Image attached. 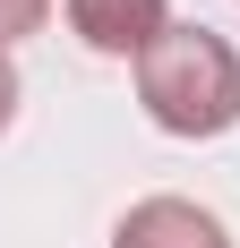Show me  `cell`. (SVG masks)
Here are the masks:
<instances>
[{
  "mask_svg": "<svg viewBox=\"0 0 240 248\" xmlns=\"http://www.w3.org/2000/svg\"><path fill=\"white\" fill-rule=\"evenodd\" d=\"M137 103L163 137H223L240 120V60L215 26H171L137 60Z\"/></svg>",
  "mask_w": 240,
  "mask_h": 248,
  "instance_id": "obj_1",
  "label": "cell"
},
{
  "mask_svg": "<svg viewBox=\"0 0 240 248\" xmlns=\"http://www.w3.org/2000/svg\"><path fill=\"white\" fill-rule=\"evenodd\" d=\"M69 26L103 60H146L171 34V0H69Z\"/></svg>",
  "mask_w": 240,
  "mask_h": 248,
  "instance_id": "obj_2",
  "label": "cell"
},
{
  "mask_svg": "<svg viewBox=\"0 0 240 248\" xmlns=\"http://www.w3.org/2000/svg\"><path fill=\"white\" fill-rule=\"evenodd\" d=\"M112 248H232V231L206 205H189V197H146V205L120 214Z\"/></svg>",
  "mask_w": 240,
  "mask_h": 248,
  "instance_id": "obj_3",
  "label": "cell"
},
{
  "mask_svg": "<svg viewBox=\"0 0 240 248\" xmlns=\"http://www.w3.org/2000/svg\"><path fill=\"white\" fill-rule=\"evenodd\" d=\"M43 17H51V0H0V51L17 43V34H34Z\"/></svg>",
  "mask_w": 240,
  "mask_h": 248,
  "instance_id": "obj_4",
  "label": "cell"
},
{
  "mask_svg": "<svg viewBox=\"0 0 240 248\" xmlns=\"http://www.w3.org/2000/svg\"><path fill=\"white\" fill-rule=\"evenodd\" d=\"M17 120V69H9V51H0V128Z\"/></svg>",
  "mask_w": 240,
  "mask_h": 248,
  "instance_id": "obj_5",
  "label": "cell"
}]
</instances>
